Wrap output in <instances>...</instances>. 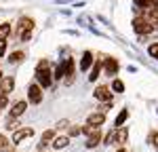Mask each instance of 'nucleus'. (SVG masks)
<instances>
[{
	"instance_id": "obj_28",
	"label": "nucleus",
	"mask_w": 158,
	"mask_h": 152,
	"mask_svg": "<svg viewBox=\"0 0 158 152\" xmlns=\"http://www.w3.org/2000/svg\"><path fill=\"white\" fill-rule=\"evenodd\" d=\"M150 139L154 141V148L158 150V133H152V135H150Z\"/></svg>"
},
{
	"instance_id": "obj_18",
	"label": "nucleus",
	"mask_w": 158,
	"mask_h": 152,
	"mask_svg": "<svg viewBox=\"0 0 158 152\" xmlns=\"http://www.w3.org/2000/svg\"><path fill=\"white\" fill-rule=\"evenodd\" d=\"M9 34H11V23H2L0 25V40H4Z\"/></svg>"
},
{
	"instance_id": "obj_3",
	"label": "nucleus",
	"mask_w": 158,
	"mask_h": 152,
	"mask_svg": "<svg viewBox=\"0 0 158 152\" xmlns=\"http://www.w3.org/2000/svg\"><path fill=\"white\" fill-rule=\"evenodd\" d=\"M27 101H30V103H40V101H42V87H40V85L34 82V85L27 87Z\"/></svg>"
},
{
	"instance_id": "obj_9",
	"label": "nucleus",
	"mask_w": 158,
	"mask_h": 152,
	"mask_svg": "<svg viewBox=\"0 0 158 152\" xmlns=\"http://www.w3.org/2000/svg\"><path fill=\"white\" fill-rule=\"evenodd\" d=\"M101 65H103V59H97L95 65H91V74H89V80H91V82H95V80L99 78V74H101Z\"/></svg>"
},
{
	"instance_id": "obj_29",
	"label": "nucleus",
	"mask_w": 158,
	"mask_h": 152,
	"mask_svg": "<svg viewBox=\"0 0 158 152\" xmlns=\"http://www.w3.org/2000/svg\"><path fill=\"white\" fill-rule=\"evenodd\" d=\"M2 53H4V42L0 44V55H2Z\"/></svg>"
},
{
	"instance_id": "obj_5",
	"label": "nucleus",
	"mask_w": 158,
	"mask_h": 152,
	"mask_svg": "<svg viewBox=\"0 0 158 152\" xmlns=\"http://www.w3.org/2000/svg\"><path fill=\"white\" fill-rule=\"evenodd\" d=\"M13 89H15V80L11 76H2L0 78V95H9Z\"/></svg>"
},
{
	"instance_id": "obj_1",
	"label": "nucleus",
	"mask_w": 158,
	"mask_h": 152,
	"mask_svg": "<svg viewBox=\"0 0 158 152\" xmlns=\"http://www.w3.org/2000/svg\"><path fill=\"white\" fill-rule=\"evenodd\" d=\"M51 72H49V61H38L36 65V82L40 87H51Z\"/></svg>"
},
{
	"instance_id": "obj_30",
	"label": "nucleus",
	"mask_w": 158,
	"mask_h": 152,
	"mask_svg": "<svg viewBox=\"0 0 158 152\" xmlns=\"http://www.w3.org/2000/svg\"><path fill=\"white\" fill-rule=\"evenodd\" d=\"M116 152H127V150H124V148H120V150H116Z\"/></svg>"
},
{
	"instance_id": "obj_12",
	"label": "nucleus",
	"mask_w": 158,
	"mask_h": 152,
	"mask_svg": "<svg viewBox=\"0 0 158 152\" xmlns=\"http://www.w3.org/2000/svg\"><path fill=\"white\" fill-rule=\"evenodd\" d=\"M103 120H106V114L97 112V114H91L86 123H89V125H93V127H101V125H103Z\"/></svg>"
},
{
	"instance_id": "obj_23",
	"label": "nucleus",
	"mask_w": 158,
	"mask_h": 152,
	"mask_svg": "<svg viewBox=\"0 0 158 152\" xmlns=\"http://www.w3.org/2000/svg\"><path fill=\"white\" fill-rule=\"evenodd\" d=\"M148 53H150L152 57H156V59H158V42H154V44H150V47H148Z\"/></svg>"
},
{
	"instance_id": "obj_7",
	"label": "nucleus",
	"mask_w": 158,
	"mask_h": 152,
	"mask_svg": "<svg viewBox=\"0 0 158 152\" xmlns=\"http://www.w3.org/2000/svg\"><path fill=\"white\" fill-rule=\"evenodd\" d=\"M68 144H70V137H68V135H55V137H53V141H51V146H53L55 150L68 148Z\"/></svg>"
},
{
	"instance_id": "obj_25",
	"label": "nucleus",
	"mask_w": 158,
	"mask_h": 152,
	"mask_svg": "<svg viewBox=\"0 0 158 152\" xmlns=\"http://www.w3.org/2000/svg\"><path fill=\"white\" fill-rule=\"evenodd\" d=\"M30 38H32V30H21V40H23V42H27Z\"/></svg>"
},
{
	"instance_id": "obj_16",
	"label": "nucleus",
	"mask_w": 158,
	"mask_h": 152,
	"mask_svg": "<svg viewBox=\"0 0 158 152\" xmlns=\"http://www.w3.org/2000/svg\"><path fill=\"white\" fill-rule=\"evenodd\" d=\"M21 59H25V53H21V51H15V53L9 55V61L11 63H19Z\"/></svg>"
},
{
	"instance_id": "obj_27",
	"label": "nucleus",
	"mask_w": 158,
	"mask_h": 152,
	"mask_svg": "<svg viewBox=\"0 0 158 152\" xmlns=\"http://www.w3.org/2000/svg\"><path fill=\"white\" fill-rule=\"evenodd\" d=\"M6 103H9V97H6V95H0V110L6 108Z\"/></svg>"
},
{
	"instance_id": "obj_19",
	"label": "nucleus",
	"mask_w": 158,
	"mask_h": 152,
	"mask_svg": "<svg viewBox=\"0 0 158 152\" xmlns=\"http://www.w3.org/2000/svg\"><path fill=\"white\" fill-rule=\"evenodd\" d=\"M127 116H129V110H122V112L118 114V116H116V127H122V125H124Z\"/></svg>"
},
{
	"instance_id": "obj_31",
	"label": "nucleus",
	"mask_w": 158,
	"mask_h": 152,
	"mask_svg": "<svg viewBox=\"0 0 158 152\" xmlns=\"http://www.w3.org/2000/svg\"><path fill=\"white\" fill-rule=\"evenodd\" d=\"M0 78H2V72H0Z\"/></svg>"
},
{
	"instance_id": "obj_20",
	"label": "nucleus",
	"mask_w": 158,
	"mask_h": 152,
	"mask_svg": "<svg viewBox=\"0 0 158 152\" xmlns=\"http://www.w3.org/2000/svg\"><path fill=\"white\" fill-rule=\"evenodd\" d=\"M80 133H82V127H78V125H74L72 129L68 131V135H70V137H76V135H80Z\"/></svg>"
},
{
	"instance_id": "obj_11",
	"label": "nucleus",
	"mask_w": 158,
	"mask_h": 152,
	"mask_svg": "<svg viewBox=\"0 0 158 152\" xmlns=\"http://www.w3.org/2000/svg\"><path fill=\"white\" fill-rule=\"evenodd\" d=\"M103 63H106V72H108V76H114L116 72H118V61H116V59L108 57V59H103Z\"/></svg>"
},
{
	"instance_id": "obj_13",
	"label": "nucleus",
	"mask_w": 158,
	"mask_h": 152,
	"mask_svg": "<svg viewBox=\"0 0 158 152\" xmlns=\"http://www.w3.org/2000/svg\"><path fill=\"white\" fill-rule=\"evenodd\" d=\"M99 141H101V131H95V133H91L89 135V139H86V148H95V146H99Z\"/></svg>"
},
{
	"instance_id": "obj_17",
	"label": "nucleus",
	"mask_w": 158,
	"mask_h": 152,
	"mask_svg": "<svg viewBox=\"0 0 158 152\" xmlns=\"http://www.w3.org/2000/svg\"><path fill=\"white\" fill-rule=\"evenodd\" d=\"M0 152H11V141L0 133Z\"/></svg>"
},
{
	"instance_id": "obj_26",
	"label": "nucleus",
	"mask_w": 158,
	"mask_h": 152,
	"mask_svg": "<svg viewBox=\"0 0 158 152\" xmlns=\"http://www.w3.org/2000/svg\"><path fill=\"white\" fill-rule=\"evenodd\" d=\"M63 65H59V68H57V70H55V78H57V80H61V78H63Z\"/></svg>"
},
{
	"instance_id": "obj_24",
	"label": "nucleus",
	"mask_w": 158,
	"mask_h": 152,
	"mask_svg": "<svg viewBox=\"0 0 158 152\" xmlns=\"http://www.w3.org/2000/svg\"><path fill=\"white\" fill-rule=\"evenodd\" d=\"M97 129H99V127H93V125H89V123H86V125L82 127V133H86V135H91V133H95Z\"/></svg>"
},
{
	"instance_id": "obj_15",
	"label": "nucleus",
	"mask_w": 158,
	"mask_h": 152,
	"mask_svg": "<svg viewBox=\"0 0 158 152\" xmlns=\"http://www.w3.org/2000/svg\"><path fill=\"white\" fill-rule=\"evenodd\" d=\"M19 30H34V19L21 17V19H19Z\"/></svg>"
},
{
	"instance_id": "obj_14",
	"label": "nucleus",
	"mask_w": 158,
	"mask_h": 152,
	"mask_svg": "<svg viewBox=\"0 0 158 152\" xmlns=\"http://www.w3.org/2000/svg\"><path fill=\"white\" fill-rule=\"evenodd\" d=\"M91 65H93V53L86 51L85 55H82V61H80V70H89Z\"/></svg>"
},
{
	"instance_id": "obj_6",
	"label": "nucleus",
	"mask_w": 158,
	"mask_h": 152,
	"mask_svg": "<svg viewBox=\"0 0 158 152\" xmlns=\"http://www.w3.org/2000/svg\"><path fill=\"white\" fill-rule=\"evenodd\" d=\"M95 97H97L99 101H110L112 99V91H110L106 85H99V87L95 89Z\"/></svg>"
},
{
	"instance_id": "obj_4",
	"label": "nucleus",
	"mask_w": 158,
	"mask_h": 152,
	"mask_svg": "<svg viewBox=\"0 0 158 152\" xmlns=\"http://www.w3.org/2000/svg\"><path fill=\"white\" fill-rule=\"evenodd\" d=\"M127 139H129V129L127 127H118L116 131H112V144H127Z\"/></svg>"
},
{
	"instance_id": "obj_21",
	"label": "nucleus",
	"mask_w": 158,
	"mask_h": 152,
	"mask_svg": "<svg viewBox=\"0 0 158 152\" xmlns=\"http://www.w3.org/2000/svg\"><path fill=\"white\" fill-rule=\"evenodd\" d=\"M135 6L137 9H148V6H152V2L150 0H135Z\"/></svg>"
},
{
	"instance_id": "obj_22",
	"label": "nucleus",
	"mask_w": 158,
	"mask_h": 152,
	"mask_svg": "<svg viewBox=\"0 0 158 152\" xmlns=\"http://www.w3.org/2000/svg\"><path fill=\"white\" fill-rule=\"evenodd\" d=\"M112 89H114L116 93H122V91H124V85H122V80H114V82H112Z\"/></svg>"
},
{
	"instance_id": "obj_10",
	"label": "nucleus",
	"mask_w": 158,
	"mask_h": 152,
	"mask_svg": "<svg viewBox=\"0 0 158 152\" xmlns=\"http://www.w3.org/2000/svg\"><path fill=\"white\" fill-rule=\"evenodd\" d=\"M25 108H27V101H17V103H15V106H13L11 108V116L13 118H17V116H21V114L25 112Z\"/></svg>"
},
{
	"instance_id": "obj_8",
	"label": "nucleus",
	"mask_w": 158,
	"mask_h": 152,
	"mask_svg": "<svg viewBox=\"0 0 158 152\" xmlns=\"http://www.w3.org/2000/svg\"><path fill=\"white\" fill-rule=\"evenodd\" d=\"M34 135V129H19V131H15V135H13V144H19L21 139H25V137H32Z\"/></svg>"
},
{
	"instance_id": "obj_2",
	"label": "nucleus",
	"mask_w": 158,
	"mask_h": 152,
	"mask_svg": "<svg viewBox=\"0 0 158 152\" xmlns=\"http://www.w3.org/2000/svg\"><path fill=\"white\" fill-rule=\"evenodd\" d=\"M133 30L137 34H152V32H154V25L150 23L146 17H135L133 19Z\"/></svg>"
}]
</instances>
